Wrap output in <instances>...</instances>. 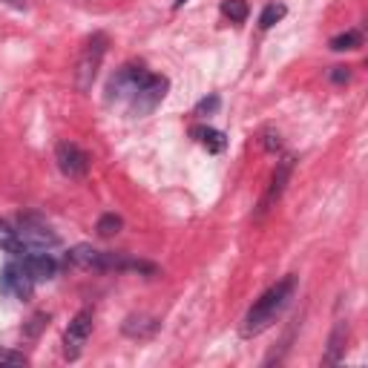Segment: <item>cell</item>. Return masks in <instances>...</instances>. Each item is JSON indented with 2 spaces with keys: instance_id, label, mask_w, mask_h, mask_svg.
<instances>
[{
  "instance_id": "cell-1",
  "label": "cell",
  "mask_w": 368,
  "mask_h": 368,
  "mask_svg": "<svg viewBox=\"0 0 368 368\" xmlns=\"http://www.w3.org/2000/svg\"><path fill=\"white\" fill-rule=\"evenodd\" d=\"M294 290H297V277H285L274 288H268L254 302V308L247 311V317L242 322V337H256L265 328L274 325L277 317L285 311V305L290 302V297H294Z\"/></svg>"
},
{
  "instance_id": "cell-2",
  "label": "cell",
  "mask_w": 368,
  "mask_h": 368,
  "mask_svg": "<svg viewBox=\"0 0 368 368\" xmlns=\"http://www.w3.org/2000/svg\"><path fill=\"white\" fill-rule=\"evenodd\" d=\"M107 46H109V37L104 32H95L84 44V49L78 55V64H75V89H78V92H89L92 89V81H95V75H98V69H101Z\"/></svg>"
},
{
  "instance_id": "cell-3",
  "label": "cell",
  "mask_w": 368,
  "mask_h": 368,
  "mask_svg": "<svg viewBox=\"0 0 368 368\" xmlns=\"http://www.w3.org/2000/svg\"><path fill=\"white\" fill-rule=\"evenodd\" d=\"M150 78V72L141 67V64H127L121 69H115V75L107 84V104H115V101H127L135 92L141 89V84Z\"/></svg>"
},
{
  "instance_id": "cell-4",
  "label": "cell",
  "mask_w": 368,
  "mask_h": 368,
  "mask_svg": "<svg viewBox=\"0 0 368 368\" xmlns=\"http://www.w3.org/2000/svg\"><path fill=\"white\" fill-rule=\"evenodd\" d=\"M167 89H170V81L164 78V75H150V78L141 84V89L130 98V112L139 115V119H141V115H150L164 101Z\"/></svg>"
},
{
  "instance_id": "cell-5",
  "label": "cell",
  "mask_w": 368,
  "mask_h": 368,
  "mask_svg": "<svg viewBox=\"0 0 368 368\" xmlns=\"http://www.w3.org/2000/svg\"><path fill=\"white\" fill-rule=\"evenodd\" d=\"M17 242H21L24 250H49L61 239H58V234L49 230L44 222L29 216V219H24L21 225H17Z\"/></svg>"
},
{
  "instance_id": "cell-6",
  "label": "cell",
  "mask_w": 368,
  "mask_h": 368,
  "mask_svg": "<svg viewBox=\"0 0 368 368\" xmlns=\"http://www.w3.org/2000/svg\"><path fill=\"white\" fill-rule=\"evenodd\" d=\"M89 334H92V311L84 308V311H78L72 317L67 334H64V354H67V360H78L81 357V348L87 345Z\"/></svg>"
},
{
  "instance_id": "cell-7",
  "label": "cell",
  "mask_w": 368,
  "mask_h": 368,
  "mask_svg": "<svg viewBox=\"0 0 368 368\" xmlns=\"http://www.w3.org/2000/svg\"><path fill=\"white\" fill-rule=\"evenodd\" d=\"M55 161L64 176H69V179H84L89 173V156L72 141H61L55 147Z\"/></svg>"
},
{
  "instance_id": "cell-8",
  "label": "cell",
  "mask_w": 368,
  "mask_h": 368,
  "mask_svg": "<svg viewBox=\"0 0 368 368\" xmlns=\"http://www.w3.org/2000/svg\"><path fill=\"white\" fill-rule=\"evenodd\" d=\"M35 279L29 277V270L24 268V262H9L3 270H0V290L17 299H29L32 297Z\"/></svg>"
},
{
  "instance_id": "cell-9",
  "label": "cell",
  "mask_w": 368,
  "mask_h": 368,
  "mask_svg": "<svg viewBox=\"0 0 368 368\" xmlns=\"http://www.w3.org/2000/svg\"><path fill=\"white\" fill-rule=\"evenodd\" d=\"M294 156H282L279 161H277V170H274V176H270V184H268V193L262 196V202H259V213L256 216H262V213H268L270 207H274L279 199H282V193H285V187H288V182H290V173H294Z\"/></svg>"
},
{
  "instance_id": "cell-10",
  "label": "cell",
  "mask_w": 368,
  "mask_h": 368,
  "mask_svg": "<svg viewBox=\"0 0 368 368\" xmlns=\"http://www.w3.org/2000/svg\"><path fill=\"white\" fill-rule=\"evenodd\" d=\"M21 262L35 282H49L58 274V262L46 254V250H29V256H24Z\"/></svg>"
},
{
  "instance_id": "cell-11",
  "label": "cell",
  "mask_w": 368,
  "mask_h": 368,
  "mask_svg": "<svg viewBox=\"0 0 368 368\" xmlns=\"http://www.w3.org/2000/svg\"><path fill=\"white\" fill-rule=\"evenodd\" d=\"M121 331L127 337H135V340H147V337H152V334L159 331V319L156 317H147V314H132V317L124 319Z\"/></svg>"
},
{
  "instance_id": "cell-12",
  "label": "cell",
  "mask_w": 368,
  "mask_h": 368,
  "mask_svg": "<svg viewBox=\"0 0 368 368\" xmlns=\"http://www.w3.org/2000/svg\"><path fill=\"white\" fill-rule=\"evenodd\" d=\"M345 340H348V322H342V319H340V322L334 325L331 337H328V351H325V357H322V362H325V365H337V362L342 360Z\"/></svg>"
},
{
  "instance_id": "cell-13",
  "label": "cell",
  "mask_w": 368,
  "mask_h": 368,
  "mask_svg": "<svg viewBox=\"0 0 368 368\" xmlns=\"http://www.w3.org/2000/svg\"><path fill=\"white\" fill-rule=\"evenodd\" d=\"M193 139H196L207 152H225V147H227V135L222 130H213V127H193Z\"/></svg>"
},
{
  "instance_id": "cell-14",
  "label": "cell",
  "mask_w": 368,
  "mask_h": 368,
  "mask_svg": "<svg viewBox=\"0 0 368 368\" xmlns=\"http://www.w3.org/2000/svg\"><path fill=\"white\" fill-rule=\"evenodd\" d=\"M95 259H98V250H95L92 245H78L67 254V262L75 265V268H92Z\"/></svg>"
},
{
  "instance_id": "cell-15",
  "label": "cell",
  "mask_w": 368,
  "mask_h": 368,
  "mask_svg": "<svg viewBox=\"0 0 368 368\" xmlns=\"http://www.w3.org/2000/svg\"><path fill=\"white\" fill-rule=\"evenodd\" d=\"M362 46V35L357 29H348L337 37H331V49L334 52H348V49H360Z\"/></svg>"
},
{
  "instance_id": "cell-16",
  "label": "cell",
  "mask_w": 368,
  "mask_h": 368,
  "mask_svg": "<svg viewBox=\"0 0 368 368\" xmlns=\"http://www.w3.org/2000/svg\"><path fill=\"white\" fill-rule=\"evenodd\" d=\"M0 247L9 250V254H24L21 242H17V227H12L3 219H0Z\"/></svg>"
},
{
  "instance_id": "cell-17",
  "label": "cell",
  "mask_w": 368,
  "mask_h": 368,
  "mask_svg": "<svg viewBox=\"0 0 368 368\" xmlns=\"http://www.w3.org/2000/svg\"><path fill=\"white\" fill-rule=\"evenodd\" d=\"M121 227H124V222H121V216H115V213H104L98 219V225H95L101 239H112L115 234H121Z\"/></svg>"
},
{
  "instance_id": "cell-18",
  "label": "cell",
  "mask_w": 368,
  "mask_h": 368,
  "mask_svg": "<svg viewBox=\"0 0 368 368\" xmlns=\"http://www.w3.org/2000/svg\"><path fill=\"white\" fill-rule=\"evenodd\" d=\"M247 0H225L222 3V15L230 17L234 24H245L247 21Z\"/></svg>"
},
{
  "instance_id": "cell-19",
  "label": "cell",
  "mask_w": 368,
  "mask_h": 368,
  "mask_svg": "<svg viewBox=\"0 0 368 368\" xmlns=\"http://www.w3.org/2000/svg\"><path fill=\"white\" fill-rule=\"evenodd\" d=\"M285 3H268L265 9H262V15H259V26L262 29H270L274 24H279L282 17H285Z\"/></svg>"
},
{
  "instance_id": "cell-20",
  "label": "cell",
  "mask_w": 368,
  "mask_h": 368,
  "mask_svg": "<svg viewBox=\"0 0 368 368\" xmlns=\"http://www.w3.org/2000/svg\"><path fill=\"white\" fill-rule=\"evenodd\" d=\"M26 354L21 351H9V348H0V365H26Z\"/></svg>"
},
{
  "instance_id": "cell-21",
  "label": "cell",
  "mask_w": 368,
  "mask_h": 368,
  "mask_svg": "<svg viewBox=\"0 0 368 368\" xmlns=\"http://www.w3.org/2000/svg\"><path fill=\"white\" fill-rule=\"evenodd\" d=\"M46 322H49V314H35V317L29 319V325L24 328V337H37Z\"/></svg>"
},
{
  "instance_id": "cell-22",
  "label": "cell",
  "mask_w": 368,
  "mask_h": 368,
  "mask_svg": "<svg viewBox=\"0 0 368 368\" xmlns=\"http://www.w3.org/2000/svg\"><path fill=\"white\" fill-rule=\"evenodd\" d=\"M219 95H210V98H202L199 104H196V115H213V112H216L219 109Z\"/></svg>"
},
{
  "instance_id": "cell-23",
  "label": "cell",
  "mask_w": 368,
  "mask_h": 368,
  "mask_svg": "<svg viewBox=\"0 0 368 368\" xmlns=\"http://www.w3.org/2000/svg\"><path fill=\"white\" fill-rule=\"evenodd\" d=\"M262 139H265L262 147H265L268 152H277V150L282 147V139H279V132H277V130H265V132H262Z\"/></svg>"
},
{
  "instance_id": "cell-24",
  "label": "cell",
  "mask_w": 368,
  "mask_h": 368,
  "mask_svg": "<svg viewBox=\"0 0 368 368\" xmlns=\"http://www.w3.org/2000/svg\"><path fill=\"white\" fill-rule=\"evenodd\" d=\"M348 78H351L348 67H334V69H331V81H334V84H345Z\"/></svg>"
},
{
  "instance_id": "cell-25",
  "label": "cell",
  "mask_w": 368,
  "mask_h": 368,
  "mask_svg": "<svg viewBox=\"0 0 368 368\" xmlns=\"http://www.w3.org/2000/svg\"><path fill=\"white\" fill-rule=\"evenodd\" d=\"M187 3V0H176V6H184Z\"/></svg>"
}]
</instances>
